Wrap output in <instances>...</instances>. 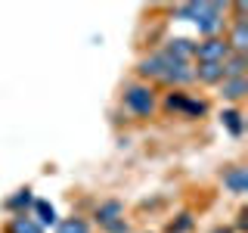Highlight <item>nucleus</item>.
I'll use <instances>...</instances> for the list:
<instances>
[{
	"instance_id": "obj_1",
	"label": "nucleus",
	"mask_w": 248,
	"mask_h": 233,
	"mask_svg": "<svg viewBox=\"0 0 248 233\" xmlns=\"http://www.w3.org/2000/svg\"><path fill=\"white\" fill-rule=\"evenodd\" d=\"M121 106L134 118H152L158 112V87H152L146 81H130L121 90Z\"/></svg>"
},
{
	"instance_id": "obj_2",
	"label": "nucleus",
	"mask_w": 248,
	"mask_h": 233,
	"mask_svg": "<svg viewBox=\"0 0 248 233\" xmlns=\"http://www.w3.org/2000/svg\"><path fill=\"white\" fill-rule=\"evenodd\" d=\"M202 37H223L230 25V3H217V0H196V22Z\"/></svg>"
},
{
	"instance_id": "obj_3",
	"label": "nucleus",
	"mask_w": 248,
	"mask_h": 233,
	"mask_svg": "<svg viewBox=\"0 0 248 233\" xmlns=\"http://www.w3.org/2000/svg\"><path fill=\"white\" fill-rule=\"evenodd\" d=\"M158 106L168 109V112L180 115V118H202V115L208 112V103L202 97H196V93L189 90H168L158 97Z\"/></svg>"
},
{
	"instance_id": "obj_4",
	"label": "nucleus",
	"mask_w": 248,
	"mask_h": 233,
	"mask_svg": "<svg viewBox=\"0 0 248 233\" xmlns=\"http://www.w3.org/2000/svg\"><path fill=\"white\" fill-rule=\"evenodd\" d=\"M230 56V47L223 37H202L196 41V50H192V62H223Z\"/></svg>"
},
{
	"instance_id": "obj_5",
	"label": "nucleus",
	"mask_w": 248,
	"mask_h": 233,
	"mask_svg": "<svg viewBox=\"0 0 248 233\" xmlns=\"http://www.w3.org/2000/svg\"><path fill=\"white\" fill-rule=\"evenodd\" d=\"M220 183L232 196H245L248 193V168L245 165H227L220 171Z\"/></svg>"
},
{
	"instance_id": "obj_6",
	"label": "nucleus",
	"mask_w": 248,
	"mask_h": 233,
	"mask_svg": "<svg viewBox=\"0 0 248 233\" xmlns=\"http://www.w3.org/2000/svg\"><path fill=\"white\" fill-rule=\"evenodd\" d=\"M223 41H227L230 53H245L248 56V19H230Z\"/></svg>"
},
{
	"instance_id": "obj_7",
	"label": "nucleus",
	"mask_w": 248,
	"mask_h": 233,
	"mask_svg": "<svg viewBox=\"0 0 248 233\" xmlns=\"http://www.w3.org/2000/svg\"><path fill=\"white\" fill-rule=\"evenodd\" d=\"M121 217H124V205H121L118 199H106V202H99L96 212H93V221H96L103 230H106V227H112V224H115V221H121Z\"/></svg>"
},
{
	"instance_id": "obj_8",
	"label": "nucleus",
	"mask_w": 248,
	"mask_h": 233,
	"mask_svg": "<svg viewBox=\"0 0 248 233\" xmlns=\"http://www.w3.org/2000/svg\"><path fill=\"white\" fill-rule=\"evenodd\" d=\"M220 97H223V103H242V100L248 97V78H223L220 84Z\"/></svg>"
},
{
	"instance_id": "obj_9",
	"label": "nucleus",
	"mask_w": 248,
	"mask_h": 233,
	"mask_svg": "<svg viewBox=\"0 0 248 233\" xmlns=\"http://www.w3.org/2000/svg\"><path fill=\"white\" fill-rule=\"evenodd\" d=\"M196 68V84H205V87H217L223 81V66L220 62H192Z\"/></svg>"
},
{
	"instance_id": "obj_10",
	"label": "nucleus",
	"mask_w": 248,
	"mask_h": 233,
	"mask_svg": "<svg viewBox=\"0 0 248 233\" xmlns=\"http://www.w3.org/2000/svg\"><path fill=\"white\" fill-rule=\"evenodd\" d=\"M161 50H165L168 56L180 59V62H192V50H196V41H189V37H168V41L161 44Z\"/></svg>"
},
{
	"instance_id": "obj_11",
	"label": "nucleus",
	"mask_w": 248,
	"mask_h": 233,
	"mask_svg": "<svg viewBox=\"0 0 248 233\" xmlns=\"http://www.w3.org/2000/svg\"><path fill=\"white\" fill-rule=\"evenodd\" d=\"M28 215L34 217V221L41 224L44 230H46V227H56V221H59L56 208H53V205H50L46 199H34V202H31V212H28Z\"/></svg>"
},
{
	"instance_id": "obj_12",
	"label": "nucleus",
	"mask_w": 248,
	"mask_h": 233,
	"mask_svg": "<svg viewBox=\"0 0 248 233\" xmlns=\"http://www.w3.org/2000/svg\"><path fill=\"white\" fill-rule=\"evenodd\" d=\"M3 233H46V230L25 212V215H13L10 221H6V230Z\"/></svg>"
},
{
	"instance_id": "obj_13",
	"label": "nucleus",
	"mask_w": 248,
	"mask_h": 233,
	"mask_svg": "<svg viewBox=\"0 0 248 233\" xmlns=\"http://www.w3.org/2000/svg\"><path fill=\"white\" fill-rule=\"evenodd\" d=\"M220 124L230 131L232 137H242L245 134V115H242V109H236V106L223 109V112H220Z\"/></svg>"
},
{
	"instance_id": "obj_14",
	"label": "nucleus",
	"mask_w": 248,
	"mask_h": 233,
	"mask_svg": "<svg viewBox=\"0 0 248 233\" xmlns=\"http://www.w3.org/2000/svg\"><path fill=\"white\" fill-rule=\"evenodd\" d=\"M223 66V78H248V56L245 53H230Z\"/></svg>"
},
{
	"instance_id": "obj_15",
	"label": "nucleus",
	"mask_w": 248,
	"mask_h": 233,
	"mask_svg": "<svg viewBox=\"0 0 248 233\" xmlns=\"http://www.w3.org/2000/svg\"><path fill=\"white\" fill-rule=\"evenodd\" d=\"M56 233H90V224H87V217H81V215L59 217V221H56Z\"/></svg>"
},
{
	"instance_id": "obj_16",
	"label": "nucleus",
	"mask_w": 248,
	"mask_h": 233,
	"mask_svg": "<svg viewBox=\"0 0 248 233\" xmlns=\"http://www.w3.org/2000/svg\"><path fill=\"white\" fill-rule=\"evenodd\" d=\"M31 202H34V196H31V186H25V190H19L16 196L6 199V208H10L13 215H25L31 208Z\"/></svg>"
},
{
	"instance_id": "obj_17",
	"label": "nucleus",
	"mask_w": 248,
	"mask_h": 233,
	"mask_svg": "<svg viewBox=\"0 0 248 233\" xmlns=\"http://www.w3.org/2000/svg\"><path fill=\"white\" fill-rule=\"evenodd\" d=\"M192 227H196V221H192V215L189 212H180L174 217V221L168 224V233H189Z\"/></svg>"
},
{
	"instance_id": "obj_18",
	"label": "nucleus",
	"mask_w": 248,
	"mask_h": 233,
	"mask_svg": "<svg viewBox=\"0 0 248 233\" xmlns=\"http://www.w3.org/2000/svg\"><path fill=\"white\" fill-rule=\"evenodd\" d=\"M214 233H232V227H214Z\"/></svg>"
}]
</instances>
